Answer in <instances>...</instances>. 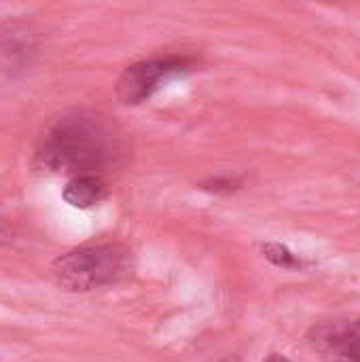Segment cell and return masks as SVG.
<instances>
[{"instance_id":"1","label":"cell","mask_w":360,"mask_h":362,"mask_svg":"<svg viewBox=\"0 0 360 362\" xmlns=\"http://www.w3.org/2000/svg\"><path fill=\"white\" fill-rule=\"evenodd\" d=\"M127 157L123 134L106 117L76 110L55 119L38 140L34 161L40 170L64 176H87L117 168Z\"/></svg>"},{"instance_id":"2","label":"cell","mask_w":360,"mask_h":362,"mask_svg":"<svg viewBox=\"0 0 360 362\" xmlns=\"http://www.w3.org/2000/svg\"><path fill=\"white\" fill-rule=\"evenodd\" d=\"M127 274V250L117 244H85L59 255L51 265L55 284L68 293H89Z\"/></svg>"},{"instance_id":"3","label":"cell","mask_w":360,"mask_h":362,"mask_svg":"<svg viewBox=\"0 0 360 362\" xmlns=\"http://www.w3.org/2000/svg\"><path fill=\"white\" fill-rule=\"evenodd\" d=\"M189 59L187 57H155V59H144L127 66L123 74L117 81V98L121 104L136 106L149 100L166 81L172 76H178L189 70Z\"/></svg>"},{"instance_id":"4","label":"cell","mask_w":360,"mask_h":362,"mask_svg":"<svg viewBox=\"0 0 360 362\" xmlns=\"http://www.w3.org/2000/svg\"><path fill=\"white\" fill-rule=\"evenodd\" d=\"M62 197L68 206L79 208V210H87V208H93L108 197V185L102 176H95V174L74 176L66 182Z\"/></svg>"},{"instance_id":"5","label":"cell","mask_w":360,"mask_h":362,"mask_svg":"<svg viewBox=\"0 0 360 362\" xmlns=\"http://www.w3.org/2000/svg\"><path fill=\"white\" fill-rule=\"evenodd\" d=\"M323 344L325 362H360V320L331 329Z\"/></svg>"},{"instance_id":"6","label":"cell","mask_w":360,"mask_h":362,"mask_svg":"<svg viewBox=\"0 0 360 362\" xmlns=\"http://www.w3.org/2000/svg\"><path fill=\"white\" fill-rule=\"evenodd\" d=\"M263 255H265V259L269 263H274L276 267H282V269H301V267H306V261L299 259L297 255H293L282 244H265Z\"/></svg>"},{"instance_id":"7","label":"cell","mask_w":360,"mask_h":362,"mask_svg":"<svg viewBox=\"0 0 360 362\" xmlns=\"http://www.w3.org/2000/svg\"><path fill=\"white\" fill-rule=\"evenodd\" d=\"M15 240V231L13 227L6 223V218L0 216V246H8Z\"/></svg>"},{"instance_id":"8","label":"cell","mask_w":360,"mask_h":362,"mask_svg":"<svg viewBox=\"0 0 360 362\" xmlns=\"http://www.w3.org/2000/svg\"><path fill=\"white\" fill-rule=\"evenodd\" d=\"M204 189H208V191H216V193H219V191L231 193L233 189H238V185H236L233 180H219V178H216V180H212V182H210V187H204Z\"/></svg>"},{"instance_id":"9","label":"cell","mask_w":360,"mask_h":362,"mask_svg":"<svg viewBox=\"0 0 360 362\" xmlns=\"http://www.w3.org/2000/svg\"><path fill=\"white\" fill-rule=\"evenodd\" d=\"M267 362H291L289 358H284L282 354H272L269 358H267Z\"/></svg>"}]
</instances>
